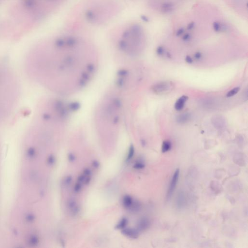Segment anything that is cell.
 Here are the masks:
<instances>
[{
	"instance_id": "obj_8",
	"label": "cell",
	"mask_w": 248,
	"mask_h": 248,
	"mask_svg": "<svg viewBox=\"0 0 248 248\" xmlns=\"http://www.w3.org/2000/svg\"><path fill=\"white\" fill-rule=\"evenodd\" d=\"M188 97L186 96H183L179 98L175 104V109L178 111L182 110L185 106V103L188 100Z\"/></svg>"
},
{
	"instance_id": "obj_18",
	"label": "cell",
	"mask_w": 248,
	"mask_h": 248,
	"mask_svg": "<svg viewBox=\"0 0 248 248\" xmlns=\"http://www.w3.org/2000/svg\"><path fill=\"white\" fill-rule=\"evenodd\" d=\"M189 118V117L188 116L187 114H185L184 115H182V116H179L178 118L179 122H180L181 123L187 121V119Z\"/></svg>"
},
{
	"instance_id": "obj_14",
	"label": "cell",
	"mask_w": 248,
	"mask_h": 248,
	"mask_svg": "<svg viewBox=\"0 0 248 248\" xmlns=\"http://www.w3.org/2000/svg\"><path fill=\"white\" fill-rule=\"evenodd\" d=\"M240 91V88L239 87H235L233 89L229 91L226 95V97L228 98L233 97L234 95H236Z\"/></svg>"
},
{
	"instance_id": "obj_7",
	"label": "cell",
	"mask_w": 248,
	"mask_h": 248,
	"mask_svg": "<svg viewBox=\"0 0 248 248\" xmlns=\"http://www.w3.org/2000/svg\"><path fill=\"white\" fill-rule=\"evenodd\" d=\"M150 225V222L149 219L147 218H143L138 222L137 230L138 231H145L149 228Z\"/></svg>"
},
{
	"instance_id": "obj_21",
	"label": "cell",
	"mask_w": 248,
	"mask_h": 248,
	"mask_svg": "<svg viewBox=\"0 0 248 248\" xmlns=\"http://www.w3.org/2000/svg\"><path fill=\"white\" fill-rule=\"evenodd\" d=\"M164 53V49L163 47H159V48L157 49V54L159 55H163Z\"/></svg>"
},
{
	"instance_id": "obj_12",
	"label": "cell",
	"mask_w": 248,
	"mask_h": 248,
	"mask_svg": "<svg viewBox=\"0 0 248 248\" xmlns=\"http://www.w3.org/2000/svg\"><path fill=\"white\" fill-rule=\"evenodd\" d=\"M129 223V221L127 218H122L119 222L117 224L116 226V228L118 230H122L125 228L127 226Z\"/></svg>"
},
{
	"instance_id": "obj_15",
	"label": "cell",
	"mask_w": 248,
	"mask_h": 248,
	"mask_svg": "<svg viewBox=\"0 0 248 248\" xmlns=\"http://www.w3.org/2000/svg\"><path fill=\"white\" fill-rule=\"evenodd\" d=\"M145 167V164L143 161L139 160L136 162L133 165V168L137 170H141Z\"/></svg>"
},
{
	"instance_id": "obj_4",
	"label": "cell",
	"mask_w": 248,
	"mask_h": 248,
	"mask_svg": "<svg viewBox=\"0 0 248 248\" xmlns=\"http://www.w3.org/2000/svg\"><path fill=\"white\" fill-rule=\"evenodd\" d=\"M179 173H180L179 169H178L175 171L173 175L167 192V198L171 197L172 194L174 193V191H175V189L176 188V185L178 184V181Z\"/></svg>"
},
{
	"instance_id": "obj_17",
	"label": "cell",
	"mask_w": 248,
	"mask_h": 248,
	"mask_svg": "<svg viewBox=\"0 0 248 248\" xmlns=\"http://www.w3.org/2000/svg\"><path fill=\"white\" fill-rule=\"evenodd\" d=\"M82 185L81 184L77 182L76 184H75V185L74 187V191L76 193H78V192L81 191V190H82Z\"/></svg>"
},
{
	"instance_id": "obj_22",
	"label": "cell",
	"mask_w": 248,
	"mask_h": 248,
	"mask_svg": "<svg viewBox=\"0 0 248 248\" xmlns=\"http://www.w3.org/2000/svg\"><path fill=\"white\" fill-rule=\"evenodd\" d=\"M68 158L69 160L71 161V162L74 161V160H75V157L74 155L72 154H70L68 155Z\"/></svg>"
},
{
	"instance_id": "obj_5",
	"label": "cell",
	"mask_w": 248,
	"mask_h": 248,
	"mask_svg": "<svg viewBox=\"0 0 248 248\" xmlns=\"http://www.w3.org/2000/svg\"><path fill=\"white\" fill-rule=\"evenodd\" d=\"M91 175L92 172L89 169L87 168L85 169L82 172V174L79 176L77 182L79 183L82 185H88L91 179Z\"/></svg>"
},
{
	"instance_id": "obj_2",
	"label": "cell",
	"mask_w": 248,
	"mask_h": 248,
	"mask_svg": "<svg viewBox=\"0 0 248 248\" xmlns=\"http://www.w3.org/2000/svg\"><path fill=\"white\" fill-rule=\"evenodd\" d=\"M113 4L109 2H103L101 4L95 5L92 8H91L88 12V17L91 22L94 23H99L102 20H107L110 16L109 12L113 9Z\"/></svg>"
},
{
	"instance_id": "obj_24",
	"label": "cell",
	"mask_w": 248,
	"mask_h": 248,
	"mask_svg": "<svg viewBox=\"0 0 248 248\" xmlns=\"http://www.w3.org/2000/svg\"><path fill=\"white\" fill-rule=\"evenodd\" d=\"M93 166L95 168H98L99 166V164L98 161H94L93 163Z\"/></svg>"
},
{
	"instance_id": "obj_10",
	"label": "cell",
	"mask_w": 248,
	"mask_h": 248,
	"mask_svg": "<svg viewBox=\"0 0 248 248\" xmlns=\"http://www.w3.org/2000/svg\"><path fill=\"white\" fill-rule=\"evenodd\" d=\"M68 208L70 211L71 213L76 215L79 212L78 206L76 201L73 199H70L68 202Z\"/></svg>"
},
{
	"instance_id": "obj_3",
	"label": "cell",
	"mask_w": 248,
	"mask_h": 248,
	"mask_svg": "<svg viewBox=\"0 0 248 248\" xmlns=\"http://www.w3.org/2000/svg\"><path fill=\"white\" fill-rule=\"evenodd\" d=\"M174 88V83L170 81L163 82L157 83L152 86V90L157 94H163L170 91Z\"/></svg>"
},
{
	"instance_id": "obj_19",
	"label": "cell",
	"mask_w": 248,
	"mask_h": 248,
	"mask_svg": "<svg viewBox=\"0 0 248 248\" xmlns=\"http://www.w3.org/2000/svg\"><path fill=\"white\" fill-rule=\"evenodd\" d=\"M72 180V178H71L70 176H67V178H65V181H64L65 185H67V186L70 185V184Z\"/></svg>"
},
{
	"instance_id": "obj_1",
	"label": "cell",
	"mask_w": 248,
	"mask_h": 248,
	"mask_svg": "<svg viewBox=\"0 0 248 248\" xmlns=\"http://www.w3.org/2000/svg\"><path fill=\"white\" fill-rule=\"evenodd\" d=\"M143 29L137 24L127 26L121 33L120 38V46L124 51H130L139 45L144 37Z\"/></svg>"
},
{
	"instance_id": "obj_13",
	"label": "cell",
	"mask_w": 248,
	"mask_h": 248,
	"mask_svg": "<svg viewBox=\"0 0 248 248\" xmlns=\"http://www.w3.org/2000/svg\"><path fill=\"white\" fill-rule=\"evenodd\" d=\"M172 147L171 143L169 141H165L163 143L162 148H161V151L163 153L167 152L169 151L171 149Z\"/></svg>"
},
{
	"instance_id": "obj_20",
	"label": "cell",
	"mask_w": 248,
	"mask_h": 248,
	"mask_svg": "<svg viewBox=\"0 0 248 248\" xmlns=\"http://www.w3.org/2000/svg\"><path fill=\"white\" fill-rule=\"evenodd\" d=\"M202 54L199 52H197V53H196L194 55L195 58V59L197 60L201 59L202 58Z\"/></svg>"
},
{
	"instance_id": "obj_6",
	"label": "cell",
	"mask_w": 248,
	"mask_h": 248,
	"mask_svg": "<svg viewBox=\"0 0 248 248\" xmlns=\"http://www.w3.org/2000/svg\"><path fill=\"white\" fill-rule=\"evenodd\" d=\"M122 234L129 238L136 239L139 237V231L137 230L130 228H125L122 230Z\"/></svg>"
},
{
	"instance_id": "obj_11",
	"label": "cell",
	"mask_w": 248,
	"mask_h": 248,
	"mask_svg": "<svg viewBox=\"0 0 248 248\" xmlns=\"http://www.w3.org/2000/svg\"><path fill=\"white\" fill-rule=\"evenodd\" d=\"M186 199L185 195L181 192L178 195V197L177 198V205L179 209L183 208L186 205Z\"/></svg>"
},
{
	"instance_id": "obj_23",
	"label": "cell",
	"mask_w": 248,
	"mask_h": 248,
	"mask_svg": "<svg viewBox=\"0 0 248 248\" xmlns=\"http://www.w3.org/2000/svg\"><path fill=\"white\" fill-rule=\"evenodd\" d=\"M186 61L188 63L191 64L193 62V60L191 58V57L190 56H187L186 58Z\"/></svg>"
},
{
	"instance_id": "obj_9",
	"label": "cell",
	"mask_w": 248,
	"mask_h": 248,
	"mask_svg": "<svg viewBox=\"0 0 248 248\" xmlns=\"http://www.w3.org/2000/svg\"><path fill=\"white\" fill-rule=\"evenodd\" d=\"M134 203V200L129 195H125L123 197V200H122V204H123V206L126 209L130 210V209H132V206Z\"/></svg>"
},
{
	"instance_id": "obj_16",
	"label": "cell",
	"mask_w": 248,
	"mask_h": 248,
	"mask_svg": "<svg viewBox=\"0 0 248 248\" xmlns=\"http://www.w3.org/2000/svg\"><path fill=\"white\" fill-rule=\"evenodd\" d=\"M134 151H135V150H134V147L133 145L130 146V147H129V151L128 152V156H127V161H129V160H132L133 157L134 156Z\"/></svg>"
}]
</instances>
